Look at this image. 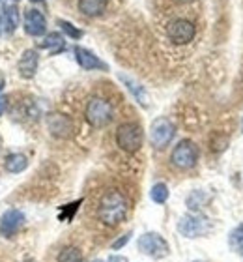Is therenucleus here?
I'll return each mask as SVG.
<instances>
[{"label":"nucleus","mask_w":243,"mask_h":262,"mask_svg":"<svg viewBox=\"0 0 243 262\" xmlns=\"http://www.w3.org/2000/svg\"><path fill=\"white\" fill-rule=\"evenodd\" d=\"M27 262H34V260H27Z\"/></svg>","instance_id":"nucleus-32"},{"label":"nucleus","mask_w":243,"mask_h":262,"mask_svg":"<svg viewBox=\"0 0 243 262\" xmlns=\"http://www.w3.org/2000/svg\"><path fill=\"white\" fill-rule=\"evenodd\" d=\"M137 246H139V251L144 253L146 257L150 258H165L170 253V247H168V242L163 238L161 234H157V232H146L139 238L137 242Z\"/></svg>","instance_id":"nucleus-5"},{"label":"nucleus","mask_w":243,"mask_h":262,"mask_svg":"<svg viewBox=\"0 0 243 262\" xmlns=\"http://www.w3.org/2000/svg\"><path fill=\"white\" fill-rule=\"evenodd\" d=\"M32 2H39V0H32Z\"/></svg>","instance_id":"nucleus-30"},{"label":"nucleus","mask_w":243,"mask_h":262,"mask_svg":"<svg viewBox=\"0 0 243 262\" xmlns=\"http://www.w3.org/2000/svg\"><path fill=\"white\" fill-rule=\"evenodd\" d=\"M108 262H127V258L120 257V255H113V257L108 258Z\"/></svg>","instance_id":"nucleus-26"},{"label":"nucleus","mask_w":243,"mask_h":262,"mask_svg":"<svg viewBox=\"0 0 243 262\" xmlns=\"http://www.w3.org/2000/svg\"><path fill=\"white\" fill-rule=\"evenodd\" d=\"M39 66V55L36 49H27L21 55V60L17 64V70H19V75L23 79H34L36 77V71H38Z\"/></svg>","instance_id":"nucleus-13"},{"label":"nucleus","mask_w":243,"mask_h":262,"mask_svg":"<svg viewBox=\"0 0 243 262\" xmlns=\"http://www.w3.org/2000/svg\"><path fill=\"white\" fill-rule=\"evenodd\" d=\"M0 32H2V15H0Z\"/></svg>","instance_id":"nucleus-28"},{"label":"nucleus","mask_w":243,"mask_h":262,"mask_svg":"<svg viewBox=\"0 0 243 262\" xmlns=\"http://www.w3.org/2000/svg\"><path fill=\"white\" fill-rule=\"evenodd\" d=\"M107 10V0H79V11L86 17H99Z\"/></svg>","instance_id":"nucleus-15"},{"label":"nucleus","mask_w":243,"mask_h":262,"mask_svg":"<svg viewBox=\"0 0 243 262\" xmlns=\"http://www.w3.org/2000/svg\"><path fill=\"white\" fill-rule=\"evenodd\" d=\"M180 234L185 236V238H200V236L208 234L211 230L210 219L204 217V215H198V213H187L180 219L178 223Z\"/></svg>","instance_id":"nucleus-6"},{"label":"nucleus","mask_w":243,"mask_h":262,"mask_svg":"<svg viewBox=\"0 0 243 262\" xmlns=\"http://www.w3.org/2000/svg\"><path fill=\"white\" fill-rule=\"evenodd\" d=\"M41 49L51 51V55H58L65 49V39L62 34L58 32H51L45 36V39L41 41Z\"/></svg>","instance_id":"nucleus-17"},{"label":"nucleus","mask_w":243,"mask_h":262,"mask_svg":"<svg viewBox=\"0 0 243 262\" xmlns=\"http://www.w3.org/2000/svg\"><path fill=\"white\" fill-rule=\"evenodd\" d=\"M47 129L56 139H68L73 133V122H71L70 116L53 113V115L47 116Z\"/></svg>","instance_id":"nucleus-9"},{"label":"nucleus","mask_w":243,"mask_h":262,"mask_svg":"<svg viewBox=\"0 0 243 262\" xmlns=\"http://www.w3.org/2000/svg\"><path fill=\"white\" fill-rule=\"evenodd\" d=\"M144 142V131L137 122H124L116 129V144L120 150L127 154H135L142 148Z\"/></svg>","instance_id":"nucleus-3"},{"label":"nucleus","mask_w":243,"mask_h":262,"mask_svg":"<svg viewBox=\"0 0 243 262\" xmlns=\"http://www.w3.org/2000/svg\"><path fill=\"white\" fill-rule=\"evenodd\" d=\"M118 79L125 84V88L133 94V98L137 99V103L142 105V107H148V92L146 88L142 86L141 82H137L135 79H131L129 75H124V73H118Z\"/></svg>","instance_id":"nucleus-14"},{"label":"nucleus","mask_w":243,"mask_h":262,"mask_svg":"<svg viewBox=\"0 0 243 262\" xmlns=\"http://www.w3.org/2000/svg\"><path fill=\"white\" fill-rule=\"evenodd\" d=\"M96 262H103V260H96Z\"/></svg>","instance_id":"nucleus-31"},{"label":"nucleus","mask_w":243,"mask_h":262,"mask_svg":"<svg viewBox=\"0 0 243 262\" xmlns=\"http://www.w3.org/2000/svg\"><path fill=\"white\" fill-rule=\"evenodd\" d=\"M58 27L62 28V32L65 36H70L71 39H81L82 38V30L77 28L75 25H71L70 21H64V19H58Z\"/></svg>","instance_id":"nucleus-22"},{"label":"nucleus","mask_w":243,"mask_h":262,"mask_svg":"<svg viewBox=\"0 0 243 262\" xmlns=\"http://www.w3.org/2000/svg\"><path fill=\"white\" fill-rule=\"evenodd\" d=\"M28 167V159L25 154H10L4 161V169L11 174H19Z\"/></svg>","instance_id":"nucleus-18"},{"label":"nucleus","mask_w":243,"mask_h":262,"mask_svg":"<svg viewBox=\"0 0 243 262\" xmlns=\"http://www.w3.org/2000/svg\"><path fill=\"white\" fill-rule=\"evenodd\" d=\"M230 246H232L234 251H238L243 257V225H239L238 229L232 230V234H230Z\"/></svg>","instance_id":"nucleus-23"},{"label":"nucleus","mask_w":243,"mask_h":262,"mask_svg":"<svg viewBox=\"0 0 243 262\" xmlns=\"http://www.w3.org/2000/svg\"><path fill=\"white\" fill-rule=\"evenodd\" d=\"M127 212H129V201L125 199L124 193L116 191V189L105 193L97 206L99 221L107 227H118L122 221H125Z\"/></svg>","instance_id":"nucleus-1"},{"label":"nucleus","mask_w":243,"mask_h":262,"mask_svg":"<svg viewBox=\"0 0 243 262\" xmlns=\"http://www.w3.org/2000/svg\"><path fill=\"white\" fill-rule=\"evenodd\" d=\"M180 2H191V0H180Z\"/></svg>","instance_id":"nucleus-29"},{"label":"nucleus","mask_w":243,"mask_h":262,"mask_svg":"<svg viewBox=\"0 0 243 262\" xmlns=\"http://www.w3.org/2000/svg\"><path fill=\"white\" fill-rule=\"evenodd\" d=\"M23 223H25V213L19 210H8L0 219V234L11 238L13 234H17V230L21 229Z\"/></svg>","instance_id":"nucleus-11"},{"label":"nucleus","mask_w":243,"mask_h":262,"mask_svg":"<svg viewBox=\"0 0 243 262\" xmlns=\"http://www.w3.org/2000/svg\"><path fill=\"white\" fill-rule=\"evenodd\" d=\"M170 161L176 169L180 170H189L193 169L196 161H198V148L193 141L184 139L174 146L172 154H170Z\"/></svg>","instance_id":"nucleus-4"},{"label":"nucleus","mask_w":243,"mask_h":262,"mask_svg":"<svg viewBox=\"0 0 243 262\" xmlns=\"http://www.w3.org/2000/svg\"><path fill=\"white\" fill-rule=\"evenodd\" d=\"M73 53H75V60L77 64L81 66L82 70L86 71H92V70H103L107 71V64L103 60H99V56H96L92 53V51L84 49V47H81V45H77L75 49H73Z\"/></svg>","instance_id":"nucleus-12"},{"label":"nucleus","mask_w":243,"mask_h":262,"mask_svg":"<svg viewBox=\"0 0 243 262\" xmlns=\"http://www.w3.org/2000/svg\"><path fill=\"white\" fill-rule=\"evenodd\" d=\"M129 240H131V232H127V234L120 236V238H118L116 242H113V246H111V249H114V251H118V249H122V247H124Z\"/></svg>","instance_id":"nucleus-24"},{"label":"nucleus","mask_w":243,"mask_h":262,"mask_svg":"<svg viewBox=\"0 0 243 262\" xmlns=\"http://www.w3.org/2000/svg\"><path fill=\"white\" fill-rule=\"evenodd\" d=\"M4 84H6V82H4V79H2V77H0V90H2V88H4Z\"/></svg>","instance_id":"nucleus-27"},{"label":"nucleus","mask_w":243,"mask_h":262,"mask_svg":"<svg viewBox=\"0 0 243 262\" xmlns=\"http://www.w3.org/2000/svg\"><path fill=\"white\" fill-rule=\"evenodd\" d=\"M58 262H82V253L77 247H64L58 253Z\"/></svg>","instance_id":"nucleus-20"},{"label":"nucleus","mask_w":243,"mask_h":262,"mask_svg":"<svg viewBox=\"0 0 243 262\" xmlns=\"http://www.w3.org/2000/svg\"><path fill=\"white\" fill-rule=\"evenodd\" d=\"M84 118L92 127H105L108 126L114 118L113 103L105 98L94 96L88 99L86 109H84Z\"/></svg>","instance_id":"nucleus-2"},{"label":"nucleus","mask_w":243,"mask_h":262,"mask_svg":"<svg viewBox=\"0 0 243 262\" xmlns=\"http://www.w3.org/2000/svg\"><path fill=\"white\" fill-rule=\"evenodd\" d=\"M23 25H25V27H23L25 28V32H27L28 36H32V38H39V36H43V34L47 32V21H45V15L38 10H27Z\"/></svg>","instance_id":"nucleus-10"},{"label":"nucleus","mask_w":243,"mask_h":262,"mask_svg":"<svg viewBox=\"0 0 243 262\" xmlns=\"http://www.w3.org/2000/svg\"><path fill=\"white\" fill-rule=\"evenodd\" d=\"M196 28L189 19H174L168 23L167 36L174 45H187L193 41Z\"/></svg>","instance_id":"nucleus-8"},{"label":"nucleus","mask_w":243,"mask_h":262,"mask_svg":"<svg viewBox=\"0 0 243 262\" xmlns=\"http://www.w3.org/2000/svg\"><path fill=\"white\" fill-rule=\"evenodd\" d=\"M168 195H170V191H168L167 184H163V182L156 184L150 191V199L156 202V204H165V202L168 201Z\"/></svg>","instance_id":"nucleus-19"},{"label":"nucleus","mask_w":243,"mask_h":262,"mask_svg":"<svg viewBox=\"0 0 243 262\" xmlns=\"http://www.w3.org/2000/svg\"><path fill=\"white\" fill-rule=\"evenodd\" d=\"M204 204H206V195L202 191H193L187 196V208H189L191 212H198Z\"/></svg>","instance_id":"nucleus-21"},{"label":"nucleus","mask_w":243,"mask_h":262,"mask_svg":"<svg viewBox=\"0 0 243 262\" xmlns=\"http://www.w3.org/2000/svg\"><path fill=\"white\" fill-rule=\"evenodd\" d=\"M6 107H8V99H6L4 96H0V116L6 113Z\"/></svg>","instance_id":"nucleus-25"},{"label":"nucleus","mask_w":243,"mask_h":262,"mask_svg":"<svg viewBox=\"0 0 243 262\" xmlns=\"http://www.w3.org/2000/svg\"><path fill=\"white\" fill-rule=\"evenodd\" d=\"M19 21H21L19 10L15 6H6L2 10V28L8 34H13L17 30V27H19Z\"/></svg>","instance_id":"nucleus-16"},{"label":"nucleus","mask_w":243,"mask_h":262,"mask_svg":"<svg viewBox=\"0 0 243 262\" xmlns=\"http://www.w3.org/2000/svg\"><path fill=\"white\" fill-rule=\"evenodd\" d=\"M174 133H176V127L168 118H157V120L151 122L150 126V142L151 146L157 148V150H163L170 144V141L174 139Z\"/></svg>","instance_id":"nucleus-7"}]
</instances>
